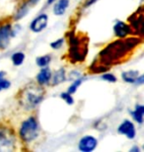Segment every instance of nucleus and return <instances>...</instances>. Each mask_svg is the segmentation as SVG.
Returning <instances> with one entry per match:
<instances>
[{
  "instance_id": "obj_1",
  "label": "nucleus",
  "mask_w": 144,
  "mask_h": 152,
  "mask_svg": "<svg viewBox=\"0 0 144 152\" xmlns=\"http://www.w3.org/2000/svg\"><path fill=\"white\" fill-rule=\"evenodd\" d=\"M137 44L136 39H121L119 41L110 44L99 54V65L95 72H105L110 68L108 65L115 64L121 61V58L126 56L128 51L132 50Z\"/></svg>"
},
{
  "instance_id": "obj_2",
  "label": "nucleus",
  "mask_w": 144,
  "mask_h": 152,
  "mask_svg": "<svg viewBox=\"0 0 144 152\" xmlns=\"http://www.w3.org/2000/svg\"><path fill=\"white\" fill-rule=\"evenodd\" d=\"M45 90L38 83H30L26 85L19 93L20 105L26 110H32L37 108L45 98Z\"/></svg>"
},
{
  "instance_id": "obj_3",
  "label": "nucleus",
  "mask_w": 144,
  "mask_h": 152,
  "mask_svg": "<svg viewBox=\"0 0 144 152\" xmlns=\"http://www.w3.org/2000/svg\"><path fill=\"white\" fill-rule=\"evenodd\" d=\"M68 58L72 63L84 61L88 51V39H82L74 35V33L68 34Z\"/></svg>"
},
{
  "instance_id": "obj_4",
  "label": "nucleus",
  "mask_w": 144,
  "mask_h": 152,
  "mask_svg": "<svg viewBox=\"0 0 144 152\" xmlns=\"http://www.w3.org/2000/svg\"><path fill=\"white\" fill-rule=\"evenodd\" d=\"M39 133V123L35 117H29L22 121L19 127V137L25 143H30L38 138Z\"/></svg>"
},
{
  "instance_id": "obj_5",
  "label": "nucleus",
  "mask_w": 144,
  "mask_h": 152,
  "mask_svg": "<svg viewBox=\"0 0 144 152\" xmlns=\"http://www.w3.org/2000/svg\"><path fill=\"white\" fill-rule=\"evenodd\" d=\"M17 144V137L13 129L0 124V152L13 151Z\"/></svg>"
},
{
  "instance_id": "obj_6",
  "label": "nucleus",
  "mask_w": 144,
  "mask_h": 152,
  "mask_svg": "<svg viewBox=\"0 0 144 152\" xmlns=\"http://www.w3.org/2000/svg\"><path fill=\"white\" fill-rule=\"evenodd\" d=\"M14 36L15 31L10 23H3L0 25V50H4L8 48Z\"/></svg>"
},
{
  "instance_id": "obj_7",
  "label": "nucleus",
  "mask_w": 144,
  "mask_h": 152,
  "mask_svg": "<svg viewBox=\"0 0 144 152\" xmlns=\"http://www.w3.org/2000/svg\"><path fill=\"white\" fill-rule=\"evenodd\" d=\"M48 23V16L47 14L42 13V14L38 15V16L31 22L30 30L33 33L39 34V33L42 32L45 28H47Z\"/></svg>"
},
{
  "instance_id": "obj_8",
  "label": "nucleus",
  "mask_w": 144,
  "mask_h": 152,
  "mask_svg": "<svg viewBox=\"0 0 144 152\" xmlns=\"http://www.w3.org/2000/svg\"><path fill=\"white\" fill-rule=\"evenodd\" d=\"M98 146V139L93 135H85L78 142V149L82 152H91Z\"/></svg>"
},
{
  "instance_id": "obj_9",
  "label": "nucleus",
  "mask_w": 144,
  "mask_h": 152,
  "mask_svg": "<svg viewBox=\"0 0 144 152\" xmlns=\"http://www.w3.org/2000/svg\"><path fill=\"white\" fill-rule=\"evenodd\" d=\"M118 132L119 134L125 135V137H127L128 139H134L136 136L135 126H134L132 121L128 120H124L118 126Z\"/></svg>"
},
{
  "instance_id": "obj_10",
  "label": "nucleus",
  "mask_w": 144,
  "mask_h": 152,
  "mask_svg": "<svg viewBox=\"0 0 144 152\" xmlns=\"http://www.w3.org/2000/svg\"><path fill=\"white\" fill-rule=\"evenodd\" d=\"M130 27L132 30H135L137 33L142 35L143 33V10L140 7L132 16L129 18Z\"/></svg>"
},
{
  "instance_id": "obj_11",
  "label": "nucleus",
  "mask_w": 144,
  "mask_h": 152,
  "mask_svg": "<svg viewBox=\"0 0 144 152\" xmlns=\"http://www.w3.org/2000/svg\"><path fill=\"white\" fill-rule=\"evenodd\" d=\"M133 30L131 29L130 25L122 22V21H116L114 25V32L115 35L119 39H125L128 36L131 35Z\"/></svg>"
},
{
  "instance_id": "obj_12",
  "label": "nucleus",
  "mask_w": 144,
  "mask_h": 152,
  "mask_svg": "<svg viewBox=\"0 0 144 152\" xmlns=\"http://www.w3.org/2000/svg\"><path fill=\"white\" fill-rule=\"evenodd\" d=\"M51 70L48 66L45 67H42L41 70L38 73L36 77V80H37V83L41 86H45V85H48V83L50 82V79H51Z\"/></svg>"
},
{
  "instance_id": "obj_13",
  "label": "nucleus",
  "mask_w": 144,
  "mask_h": 152,
  "mask_svg": "<svg viewBox=\"0 0 144 152\" xmlns=\"http://www.w3.org/2000/svg\"><path fill=\"white\" fill-rule=\"evenodd\" d=\"M53 5V13L56 16H61L69 7V0H56Z\"/></svg>"
},
{
  "instance_id": "obj_14",
  "label": "nucleus",
  "mask_w": 144,
  "mask_h": 152,
  "mask_svg": "<svg viewBox=\"0 0 144 152\" xmlns=\"http://www.w3.org/2000/svg\"><path fill=\"white\" fill-rule=\"evenodd\" d=\"M65 80H66V71L65 68L63 67H60L53 74H51L50 81L53 85H59L61 83H63Z\"/></svg>"
},
{
  "instance_id": "obj_15",
  "label": "nucleus",
  "mask_w": 144,
  "mask_h": 152,
  "mask_svg": "<svg viewBox=\"0 0 144 152\" xmlns=\"http://www.w3.org/2000/svg\"><path fill=\"white\" fill-rule=\"evenodd\" d=\"M131 115H132L133 120L136 121L137 124H143V115H144V107L142 105H136L133 111L130 112Z\"/></svg>"
},
{
  "instance_id": "obj_16",
  "label": "nucleus",
  "mask_w": 144,
  "mask_h": 152,
  "mask_svg": "<svg viewBox=\"0 0 144 152\" xmlns=\"http://www.w3.org/2000/svg\"><path fill=\"white\" fill-rule=\"evenodd\" d=\"M139 72L137 70H129V71H124L122 72L121 74V78L122 80L126 83H131V84H134L135 83V80L136 78L138 77V74Z\"/></svg>"
},
{
  "instance_id": "obj_17",
  "label": "nucleus",
  "mask_w": 144,
  "mask_h": 152,
  "mask_svg": "<svg viewBox=\"0 0 144 152\" xmlns=\"http://www.w3.org/2000/svg\"><path fill=\"white\" fill-rule=\"evenodd\" d=\"M29 5L30 3L29 2H25L23 3L22 5L18 8V10L16 11V13L14 15V20H21L24 16H26L29 12Z\"/></svg>"
},
{
  "instance_id": "obj_18",
  "label": "nucleus",
  "mask_w": 144,
  "mask_h": 152,
  "mask_svg": "<svg viewBox=\"0 0 144 152\" xmlns=\"http://www.w3.org/2000/svg\"><path fill=\"white\" fill-rule=\"evenodd\" d=\"M25 53H22V51H16L11 56V60L12 63L15 66H20L23 64L24 60H25Z\"/></svg>"
},
{
  "instance_id": "obj_19",
  "label": "nucleus",
  "mask_w": 144,
  "mask_h": 152,
  "mask_svg": "<svg viewBox=\"0 0 144 152\" xmlns=\"http://www.w3.org/2000/svg\"><path fill=\"white\" fill-rule=\"evenodd\" d=\"M84 80H85V77H82V76L74 79L73 82L71 83V85H70V86L68 87V89H67V92H68L69 94H71V95L76 93V91H77L78 88L81 86L82 83L84 82Z\"/></svg>"
},
{
  "instance_id": "obj_20",
  "label": "nucleus",
  "mask_w": 144,
  "mask_h": 152,
  "mask_svg": "<svg viewBox=\"0 0 144 152\" xmlns=\"http://www.w3.org/2000/svg\"><path fill=\"white\" fill-rule=\"evenodd\" d=\"M51 61V56L50 54H45V56H38L36 59V63L39 67H45L48 66V64L50 63Z\"/></svg>"
},
{
  "instance_id": "obj_21",
  "label": "nucleus",
  "mask_w": 144,
  "mask_h": 152,
  "mask_svg": "<svg viewBox=\"0 0 144 152\" xmlns=\"http://www.w3.org/2000/svg\"><path fill=\"white\" fill-rule=\"evenodd\" d=\"M60 97H61V99H62L63 101H65V103L67 105H73V104H74V99H73L71 94H69L68 92L61 93Z\"/></svg>"
},
{
  "instance_id": "obj_22",
  "label": "nucleus",
  "mask_w": 144,
  "mask_h": 152,
  "mask_svg": "<svg viewBox=\"0 0 144 152\" xmlns=\"http://www.w3.org/2000/svg\"><path fill=\"white\" fill-rule=\"evenodd\" d=\"M64 42H65V39H64V38L58 39H56V41H54V42H51V44H50V48H53V50H60V48L63 47Z\"/></svg>"
},
{
  "instance_id": "obj_23",
  "label": "nucleus",
  "mask_w": 144,
  "mask_h": 152,
  "mask_svg": "<svg viewBox=\"0 0 144 152\" xmlns=\"http://www.w3.org/2000/svg\"><path fill=\"white\" fill-rule=\"evenodd\" d=\"M101 78L107 82H110V83H115V82H116V77L113 73H105L104 72V74H102Z\"/></svg>"
},
{
  "instance_id": "obj_24",
  "label": "nucleus",
  "mask_w": 144,
  "mask_h": 152,
  "mask_svg": "<svg viewBox=\"0 0 144 152\" xmlns=\"http://www.w3.org/2000/svg\"><path fill=\"white\" fill-rule=\"evenodd\" d=\"M11 86V82L7 80L6 78L0 79V91L3 90H7L8 88H10Z\"/></svg>"
},
{
  "instance_id": "obj_25",
  "label": "nucleus",
  "mask_w": 144,
  "mask_h": 152,
  "mask_svg": "<svg viewBox=\"0 0 144 152\" xmlns=\"http://www.w3.org/2000/svg\"><path fill=\"white\" fill-rule=\"evenodd\" d=\"M144 83V76L143 75H138V77L136 78L135 80V83L136 85H142Z\"/></svg>"
},
{
  "instance_id": "obj_26",
  "label": "nucleus",
  "mask_w": 144,
  "mask_h": 152,
  "mask_svg": "<svg viewBox=\"0 0 144 152\" xmlns=\"http://www.w3.org/2000/svg\"><path fill=\"white\" fill-rule=\"evenodd\" d=\"M97 1H99V0H85L84 7H89V6L93 5L94 3H96Z\"/></svg>"
},
{
  "instance_id": "obj_27",
  "label": "nucleus",
  "mask_w": 144,
  "mask_h": 152,
  "mask_svg": "<svg viewBox=\"0 0 144 152\" xmlns=\"http://www.w3.org/2000/svg\"><path fill=\"white\" fill-rule=\"evenodd\" d=\"M130 152H139L140 151V149L137 146H133L132 148H131V149L129 150Z\"/></svg>"
},
{
  "instance_id": "obj_28",
  "label": "nucleus",
  "mask_w": 144,
  "mask_h": 152,
  "mask_svg": "<svg viewBox=\"0 0 144 152\" xmlns=\"http://www.w3.org/2000/svg\"><path fill=\"white\" fill-rule=\"evenodd\" d=\"M6 77V72L5 71H0V79H3Z\"/></svg>"
},
{
  "instance_id": "obj_29",
  "label": "nucleus",
  "mask_w": 144,
  "mask_h": 152,
  "mask_svg": "<svg viewBox=\"0 0 144 152\" xmlns=\"http://www.w3.org/2000/svg\"><path fill=\"white\" fill-rule=\"evenodd\" d=\"M39 1V0H29V3L30 4H36V3H38Z\"/></svg>"
},
{
  "instance_id": "obj_30",
  "label": "nucleus",
  "mask_w": 144,
  "mask_h": 152,
  "mask_svg": "<svg viewBox=\"0 0 144 152\" xmlns=\"http://www.w3.org/2000/svg\"><path fill=\"white\" fill-rule=\"evenodd\" d=\"M56 1V0H48V4L50 5V4H53V3Z\"/></svg>"
}]
</instances>
